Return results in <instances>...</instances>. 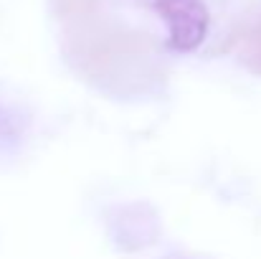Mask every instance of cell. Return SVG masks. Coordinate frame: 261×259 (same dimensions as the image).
I'll list each match as a JSON object with an SVG mask.
<instances>
[{"mask_svg":"<svg viewBox=\"0 0 261 259\" xmlns=\"http://www.w3.org/2000/svg\"><path fill=\"white\" fill-rule=\"evenodd\" d=\"M155 10L168 26V43L175 51H195L208 33V8L203 0H155Z\"/></svg>","mask_w":261,"mask_h":259,"instance_id":"obj_1","label":"cell"},{"mask_svg":"<svg viewBox=\"0 0 261 259\" xmlns=\"http://www.w3.org/2000/svg\"><path fill=\"white\" fill-rule=\"evenodd\" d=\"M142 206L145 203H132V206H122V208H117L114 214H117V219H114V226H112V242L119 247V249H127V252H132V249H142V247H147L152 239H155V234H158V216L147 208L145 211V216H140V211H142Z\"/></svg>","mask_w":261,"mask_h":259,"instance_id":"obj_2","label":"cell"},{"mask_svg":"<svg viewBox=\"0 0 261 259\" xmlns=\"http://www.w3.org/2000/svg\"><path fill=\"white\" fill-rule=\"evenodd\" d=\"M251 46H254V51L259 54V59H261V28L254 33V41H251Z\"/></svg>","mask_w":261,"mask_h":259,"instance_id":"obj_3","label":"cell"}]
</instances>
